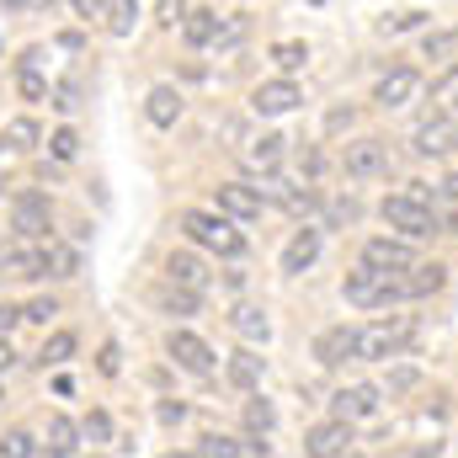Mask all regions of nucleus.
<instances>
[{"label":"nucleus","instance_id":"nucleus-14","mask_svg":"<svg viewBox=\"0 0 458 458\" xmlns=\"http://www.w3.org/2000/svg\"><path fill=\"white\" fill-rule=\"evenodd\" d=\"M261 192L256 187H245V182H219L214 187V208L225 214V219H240V225H250V219H261Z\"/></svg>","mask_w":458,"mask_h":458},{"label":"nucleus","instance_id":"nucleus-47","mask_svg":"<svg viewBox=\"0 0 458 458\" xmlns=\"http://www.w3.org/2000/svg\"><path fill=\"white\" fill-rule=\"evenodd\" d=\"M299 171H304V176H320V171H326V155H320V149H299Z\"/></svg>","mask_w":458,"mask_h":458},{"label":"nucleus","instance_id":"nucleus-30","mask_svg":"<svg viewBox=\"0 0 458 458\" xmlns=\"http://www.w3.org/2000/svg\"><path fill=\"white\" fill-rule=\"evenodd\" d=\"M0 139H5V144H11V149H21V155H27V149H38V144H43V128H38V123H32V117H11V123H5V133H0Z\"/></svg>","mask_w":458,"mask_h":458},{"label":"nucleus","instance_id":"nucleus-22","mask_svg":"<svg viewBox=\"0 0 458 458\" xmlns=\"http://www.w3.org/2000/svg\"><path fill=\"white\" fill-rule=\"evenodd\" d=\"M288 139L283 133H261V139H250V149H245V165L256 171V176H277V165H283V149Z\"/></svg>","mask_w":458,"mask_h":458},{"label":"nucleus","instance_id":"nucleus-17","mask_svg":"<svg viewBox=\"0 0 458 458\" xmlns=\"http://www.w3.org/2000/svg\"><path fill=\"white\" fill-rule=\"evenodd\" d=\"M320 245H326V234H320L315 225L293 229V240L283 245V261H277V267H283L288 277H299V272H310V267L320 261Z\"/></svg>","mask_w":458,"mask_h":458},{"label":"nucleus","instance_id":"nucleus-37","mask_svg":"<svg viewBox=\"0 0 458 458\" xmlns=\"http://www.w3.org/2000/svg\"><path fill=\"white\" fill-rule=\"evenodd\" d=\"M81 437H86L91 448H102V443H113V416H107V411H91V416L81 421Z\"/></svg>","mask_w":458,"mask_h":458},{"label":"nucleus","instance_id":"nucleus-2","mask_svg":"<svg viewBox=\"0 0 458 458\" xmlns=\"http://www.w3.org/2000/svg\"><path fill=\"white\" fill-rule=\"evenodd\" d=\"M176 225H182V234H187L192 245H203V250H219V256H240V250H245V234L229 225L219 208H214V214H208V208H182Z\"/></svg>","mask_w":458,"mask_h":458},{"label":"nucleus","instance_id":"nucleus-35","mask_svg":"<svg viewBox=\"0 0 458 458\" xmlns=\"http://www.w3.org/2000/svg\"><path fill=\"white\" fill-rule=\"evenodd\" d=\"M421 54H427L432 64H454V54H458V32H427V38H421Z\"/></svg>","mask_w":458,"mask_h":458},{"label":"nucleus","instance_id":"nucleus-25","mask_svg":"<svg viewBox=\"0 0 458 458\" xmlns=\"http://www.w3.org/2000/svg\"><path fill=\"white\" fill-rule=\"evenodd\" d=\"M182 38H187L192 48H214V38H219V11H208V5L187 11V21H182Z\"/></svg>","mask_w":458,"mask_h":458},{"label":"nucleus","instance_id":"nucleus-13","mask_svg":"<svg viewBox=\"0 0 458 458\" xmlns=\"http://www.w3.org/2000/svg\"><path fill=\"white\" fill-rule=\"evenodd\" d=\"M304 102V91L293 86V75H277V81H261L256 91H250V113H261V117H283V113H293Z\"/></svg>","mask_w":458,"mask_h":458},{"label":"nucleus","instance_id":"nucleus-7","mask_svg":"<svg viewBox=\"0 0 458 458\" xmlns=\"http://www.w3.org/2000/svg\"><path fill=\"white\" fill-rule=\"evenodd\" d=\"M0 272L5 277H21V283H38L48 277V240H16L0 250Z\"/></svg>","mask_w":458,"mask_h":458},{"label":"nucleus","instance_id":"nucleus-53","mask_svg":"<svg viewBox=\"0 0 458 458\" xmlns=\"http://www.w3.org/2000/svg\"><path fill=\"white\" fill-rule=\"evenodd\" d=\"M11 5H21V11H38V5H48V0H11Z\"/></svg>","mask_w":458,"mask_h":458},{"label":"nucleus","instance_id":"nucleus-20","mask_svg":"<svg viewBox=\"0 0 458 458\" xmlns=\"http://www.w3.org/2000/svg\"><path fill=\"white\" fill-rule=\"evenodd\" d=\"M229 384L234 389H245V394H256L261 389V373H267V357L256 352V346H240V352H229Z\"/></svg>","mask_w":458,"mask_h":458},{"label":"nucleus","instance_id":"nucleus-29","mask_svg":"<svg viewBox=\"0 0 458 458\" xmlns=\"http://www.w3.org/2000/svg\"><path fill=\"white\" fill-rule=\"evenodd\" d=\"M272 64H277L283 75H299V70L310 64V43H299V38H288V43H272Z\"/></svg>","mask_w":458,"mask_h":458},{"label":"nucleus","instance_id":"nucleus-26","mask_svg":"<svg viewBox=\"0 0 458 458\" xmlns=\"http://www.w3.org/2000/svg\"><path fill=\"white\" fill-rule=\"evenodd\" d=\"M81 443H86V437H81V421H70V416H59V411H54V416H48V454L70 458Z\"/></svg>","mask_w":458,"mask_h":458},{"label":"nucleus","instance_id":"nucleus-49","mask_svg":"<svg viewBox=\"0 0 458 458\" xmlns=\"http://www.w3.org/2000/svg\"><path fill=\"white\" fill-rule=\"evenodd\" d=\"M326 128H331V133L352 128V107H331V113H326Z\"/></svg>","mask_w":458,"mask_h":458},{"label":"nucleus","instance_id":"nucleus-21","mask_svg":"<svg viewBox=\"0 0 458 458\" xmlns=\"http://www.w3.org/2000/svg\"><path fill=\"white\" fill-rule=\"evenodd\" d=\"M229 326H234V336L250 346H267L272 342V320H267V310L261 304H234L229 310Z\"/></svg>","mask_w":458,"mask_h":458},{"label":"nucleus","instance_id":"nucleus-33","mask_svg":"<svg viewBox=\"0 0 458 458\" xmlns=\"http://www.w3.org/2000/svg\"><path fill=\"white\" fill-rule=\"evenodd\" d=\"M48 277H81V250L48 240Z\"/></svg>","mask_w":458,"mask_h":458},{"label":"nucleus","instance_id":"nucleus-54","mask_svg":"<svg viewBox=\"0 0 458 458\" xmlns=\"http://www.w3.org/2000/svg\"><path fill=\"white\" fill-rule=\"evenodd\" d=\"M160 458H198V454H160Z\"/></svg>","mask_w":458,"mask_h":458},{"label":"nucleus","instance_id":"nucleus-34","mask_svg":"<svg viewBox=\"0 0 458 458\" xmlns=\"http://www.w3.org/2000/svg\"><path fill=\"white\" fill-rule=\"evenodd\" d=\"M198 458H250L234 437H225V432H203L198 437Z\"/></svg>","mask_w":458,"mask_h":458},{"label":"nucleus","instance_id":"nucleus-1","mask_svg":"<svg viewBox=\"0 0 458 458\" xmlns=\"http://www.w3.org/2000/svg\"><path fill=\"white\" fill-rule=\"evenodd\" d=\"M378 219L394 229V234H405V240H432V234H443L437 203H421V198H411V192L384 198V203H378Z\"/></svg>","mask_w":458,"mask_h":458},{"label":"nucleus","instance_id":"nucleus-6","mask_svg":"<svg viewBox=\"0 0 458 458\" xmlns=\"http://www.w3.org/2000/svg\"><path fill=\"white\" fill-rule=\"evenodd\" d=\"M342 171L352 176V182H373V176H384V171H389V139H378V133L346 139Z\"/></svg>","mask_w":458,"mask_h":458},{"label":"nucleus","instance_id":"nucleus-18","mask_svg":"<svg viewBox=\"0 0 458 458\" xmlns=\"http://www.w3.org/2000/svg\"><path fill=\"white\" fill-rule=\"evenodd\" d=\"M165 277L171 283H182V288H192V293H208V261L198 256V250H171V261H165Z\"/></svg>","mask_w":458,"mask_h":458},{"label":"nucleus","instance_id":"nucleus-4","mask_svg":"<svg viewBox=\"0 0 458 458\" xmlns=\"http://www.w3.org/2000/svg\"><path fill=\"white\" fill-rule=\"evenodd\" d=\"M342 293H346V304H357V310H384V304L400 299V277H384V272H373V267L357 261L342 277Z\"/></svg>","mask_w":458,"mask_h":458},{"label":"nucleus","instance_id":"nucleus-45","mask_svg":"<svg viewBox=\"0 0 458 458\" xmlns=\"http://www.w3.org/2000/svg\"><path fill=\"white\" fill-rule=\"evenodd\" d=\"M155 416H160V427H182V421H187V405H182V400H160Z\"/></svg>","mask_w":458,"mask_h":458},{"label":"nucleus","instance_id":"nucleus-46","mask_svg":"<svg viewBox=\"0 0 458 458\" xmlns=\"http://www.w3.org/2000/svg\"><path fill=\"white\" fill-rule=\"evenodd\" d=\"M437 203H443V208H458V171H448V176L437 182Z\"/></svg>","mask_w":458,"mask_h":458},{"label":"nucleus","instance_id":"nucleus-8","mask_svg":"<svg viewBox=\"0 0 458 458\" xmlns=\"http://www.w3.org/2000/svg\"><path fill=\"white\" fill-rule=\"evenodd\" d=\"M165 352H171V362H176L182 373H192V378H208V373L219 368L214 346L203 342V336H192V331H171V336H165Z\"/></svg>","mask_w":458,"mask_h":458},{"label":"nucleus","instance_id":"nucleus-48","mask_svg":"<svg viewBox=\"0 0 458 458\" xmlns=\"http://www.w3.org/2000/svg\"><path fill=\"white\" fill-rule=\"evenodd\" d=\"M70 5H75V16H81V21H97L107 0H70Z\"/></svg>","mask_w":458,"mask_h":458},{"label":"nucleus","instance_id":"nucleus-56","mask_svg":"<svg viewBox=\"0 0 458 458\" xmlns=\"http://www.w3.org/2000/svg\"><path fill=\"white\" fill-rule=\"evenodd\" d=\"M346 458H362V454H346Z\"/></svg>","mask_w":458,"mask_h":458},{"label":"nucleus","instance_id":"nucleus-9","mask_svg":"<svg viewBox=\"0 0 458 458\" xmlns=\"http://www.w3.org/2000/svg\"><path fill=\"white\" fill-rule=\"evenodd\" d=\"M54 225V203H48V192H21L16 203H11V229L21 234V240H43Z\"/></svg>","mask_w":458,"mask_h":458},{"label":"nucleus","instance_id":"nucleus-24","mask_svg":"<svg viewBox=\"0 0 458 458\" xmlns=\"http://www.w3.org/2000/svg\"><path fill=\"white\" fill-rule=\"evenodd\" d=\"M144 117H149L155 128H176V123H182V91H176V86H155V91L144 97Z\"/></svg>","mask_w":458,"mask_h":458},{"label":"nucleus","instance_id":"nucleus-32","mask_svg":"<svg viewBox=\"0 0 458 458\" xmlns=\"http://www.w3.org/2000/svg\"><path fill=\"white\" fill-rule=\"evenodd\" d=\"M75 331H54V336H48V342H43V352H38V362H43V368H64V362H70V357H75Z\"/></svg>","mask_w":458,"mask_h":458},{"label":"nucleus","instance_id":"nucleus-10","mask_svg":"<svg viewBox=\"0 0 458 458\" xmlns=\"http://www.w3.org/2000/svg\"><path fill=\"white\" fill-rule=\"evenodd\" d=\"M357 352H362V331H357V326H326V331L315 336V362H320V368L357 362Z\"/></svg>","mask_w":458,"mask_h":458},{"label":"nucleus","instance_id":"nucleus-52","mask_svg":"<svg viewBox=\"0 0 458 458\" xmlns=\"http://www.w3.org/2000/svg\"><path fill=\"white\" fill-rule=\"evenodd\" d=\"M443 229H448V234H458V208H443Z\"/></svg>","mask_w":458,"mask_h":458},{"label":"nucleus","instance_id":"nucleus-19","mask_svg":"<svg viewBox=\"0 0 458 458\" xmlns=\"http://www.w3.org/2000/svg\"><path fill=\"white\" fill-rule=\"evenodd\" d=\"M443 283H448V267L443 261H416L400 277V299H432V293H443Z\"/></svg>","mask_w":458,"mask_h":458},{"label":"nucleus","instance_id":"nucleus-28","mask_svg":"<svg viewBox=\"0 0 458 458\" xmlns=\"http://www.w3.org/2000/svg\"><path fill=\"white\" fill-rule=\"evenodd\" d=\"M272 427H277L272 400H267V394H250V400H245V432H250V437H267Z\"/></svg>","mask_w":458,"mask_h":458},{"label":"nucleus","instance_id":"nucleus-40","mask_svg":"<svg viewBox=\"0 0 458 458\" xmlns=\"http://www.w3.org/2000/svg\"><path fill=\"white\" fill-rule=\"evenodd\" d=\"M411 389H421V368H411V362L389 368V384H384V394H411Z\"/></svg>","mask_w":458,"mask_h":458},{"label":"nucleus","instance_id":"nucleus-5","mask_svg":"<svg viewBox=\"0 0 458 458\" xmlns=\"http://www.w3.org/2000/svg\"><path fill=\"white\" fill-rule=\"evenodd\" d=\"M362 267H373L384 277H405L416 267V245L405 234H373V240H362Z\"/></svg>","mask_w":458,"mask_h":458},{"label":"nucleus","instance_id":"nucleus-39","mask_svg":"<svg viewBox=\"0 0 458 458\" xmlns=\"http://www.w3.org/2000/svg\"><path fill=\"white\" fill-rule=\"evenodd\" d=\"M81 97H86V86H81L75 75H70V81H59V86L48 91V102H54L59 113H75V107H81Z\"/></svg>","mask_w":458,"mask_h":458},{"label":"nucleus","instance_id":"nucleus-55","mask_svg":"<svg viewBox=\"0 0 458 458\" xmlns=\"http://www.w3.org/2000/svg\"><path fill=\"white\" fill-rule=\"evenodd\" d=\"M38 458H64V454H38Z\"/></svg>","mask_w":458,"mask_h":458},{"label":"nucleus","instance_id":"nucleus-15","mask_svg":"<svg viewBox=\"0 0 458 458\" xmlns=\"http://www.w3.org/2000/svg\"><path fill=\"white\" fill-rule=\"evenodd\" d=\"M458 149V117L432 113L416 123V155H454Z\"/></svg>","mask_w":458,"mask_h":458},{"label":"nucleus","instance_id":"nucleus-27","mask_svg":"<svg viewBox=\"0 0 458 458\" xmlns=\"http://www.w3.org/2000/svg\"><path fill=\"white\" fill-rule=\"evenodd\" d=\"M133 21H139V0H107V5H102V27H107L113 38H128Z\"/></svg>","mask_w":458,"mask_h":458},{"label":"nucleus","instance_id":"nucleus-36","mask_svg":"<svg viewBox=\"0 0 458 458\" xmlns=\"http://www.w3.org/2000/svg\"><path fill=\"white\" fill-rule=\"evenodd\" d=\"M0 458H38V443H32V432H27V427H11V432L0 437Z\"/></svg>","mask_w":458,"mask_h":458},{"label":"nucleus","instance_id":"nucleus-31","mask_svg":"<svg viewBox=\"0 0 458 458\" xmlns=\"http://www.w3.org/2000/svg\"><path fill=\"white\" fill-rule=\"evenodd\" d=\"M250 38V16L245 11H229V16H219V38H214V48L225 54V48H240Z\"/></svg>","mask_w":458,"mask_h":458},{"label":"nucleus","instance_id":"nucleus-38","mask_svg":"<svg viewBox=\"0 0 458 458\" xmlns=\"http://www.w3.org/2000/svg\"><path fill=\"white\" fill-rule=\"evenodd\" d=\"M16 91H21L27 102H43L54 86H48V75H43V70H16Z\"/></svg>","mask_w":458,"mask_h":458},{"label":"nucleus","instance_id":"nucleus-23","mask_svg":"<svg viewBox=\"0 0 458 458\" xmlns=\"http://www.w3.org/2000/svg\"><path fill=\"white\" fill-rule=\"evenodd\" d=\"M155 304H160V315H171V320H187V315H198L203 310V293H192V288H182V283H160L155 288Z\"/></svg>","mask_w":458,"mask_h":458},{"label":"nucleus","instance_id":"nucleus-43","mask_svg":"<svg viewBox=\"0 0 458 458\" xmlns=\"http://www.w3.org/2000/svg\"><path fill=\"white\" fill-rule=\"evenodd\" d=\"M54 315H59V304H54V299H32V304L21 310V320H32V326H48Z\"/></svg>","mask_w":458,"mask_h":458},{"label":"nucleus","instance_id":"nucleus-42","mask_svg":"<svg viewBox=\"0 0 458 458\" xmlns=\"http://www.w3.org/2000/svg\"><path fill=\"white\" fill-rule=\"evenodd\" d=\"M155 21L160 27H182L187 21V0H155Z\"/></svg>","mask_w":458,"mask_h":458},{"label":"nucleus","instance_id":"nucleus-12","mask_svg":"<svg viewBox=\"0 0 458 458\" xmlns=\"http://www.w3.org/2000/svg\"><path fill=\"white\" fill-rule=\"evenodd\" d=\"M352 421H342V416H331V421H320V427H310L304 432V454L310 458H346L352 454Z\"/></svg>","mask_w":458,"mask_h":458},{"label":"nucleus","instance_id":"nucleus-11","mask_svg":"<svg viewBox=\"0 0 458 458\" xmlns=\"http://www.w3.org/2000/svg\"><path fill=\"white\" fill-rule=\"evenodd\" d=\"M378 405H384L378 384H346V389L331 394V416H342V421H373Z\"/></svg>","mask_w":458,"mask_h":458},{"label":"nucleus","instance_id":"nucleus-50","mask_svg":"<svg viewBox=\"0 0 458 458\" xmlns=\"http://www.w3.org/2000/svg\"><path fill=\"white\" fill-rule=\"evenodd\" d=\"M16 70H43V48H27V54L16 59Z\"/></svg>","mask_w":458,"mask_h":458},{"label":"nucleus","instance_id":"nucleus-44","mask_svg":"<svg viewBox=\"0 0 458 458\" xmlns=\"http://www.w3.org/2000/svg\"><path fill=\"white\" fill-rule=\"evenodd\" d=\"M97 368L113 378V373H123V346L117 342H102V352H97Z\"/></svg>","mask_w":458,"mask_h":458},{"label":"nucleus","instance_id":"nucleus-51","mask_svg":"<svg viewBox=\"0 0 458 458\" xmlns=\"http://www.w3.org/2000/svg\"><path fill=\"white\" fill-rule=\"evenodd\" d=\"M16 368V352H11V342H0V373H11Z\"/></svg>","mask_w":458,"mask_h":458},{"label":"nucleus","instance_id":"nucleus-3","mask_svg":"<svg viewBox=\"0 0 458 458\" xmlns=\"http://www.w3.org/2000/svg\"><path fill=\"white\" fill-rule=\"evenodd\" d=\"M411 342H416V320H411V315L373 320V326H362V352H357V362H389V357H400Z\"/></svg>","mask_w":458,"mask_h":458},{"label":"nucleus","instance_id":"nucleus-16","mask_svg":"<svg viewBox=\"0 0 458 458\" xmlns=\"http://www.w3.org/2000/svg\"><path fill=\"white\" fill-rule=\"evenodd\" d=\"M416 91H421V75H416L411 64H394L389 75H378V86H373V102H378L384 113H394V107H405Z\"/></svg>","mask_w":458,"mask_h":458},{"label":"nucleus","instance_id":"nucleus-41","mask_svg":"<svg viewBox=\"0 0 458 458\" xmlns=\"http://www.w3.org/2000/svg\"><path fill=\"white\" fill-rule=\"evenodd\" d=\"M48 155H54V160H75V155H81V133H75V128L48 133Z\"/></svg>","mask_w":458,"mask_h":458}]
</instances>
